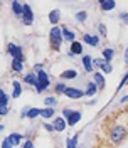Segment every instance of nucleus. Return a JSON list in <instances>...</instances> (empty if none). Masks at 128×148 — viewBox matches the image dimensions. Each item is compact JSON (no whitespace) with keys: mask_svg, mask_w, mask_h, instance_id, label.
Instances as JSON below:
<instances>
[{"mask_svg":"<svg viewBox=\"0 0 128 148\" xmlns=\"http://www.w3.org/2000/svg\"><path fill=\"white\" fill-rule=\"evenodd\" d=\"M79 120H81V113H79V111H73L71 116L67 118V125H69V126H74Z\"/></svg>","mask_w":128,"mask_h":148,"instance_id":"6e6552de","label":"nucleus"},{"mask_svg":"<svg viewBox=\"0 0 128 148\" xmlns=\"http://www.w3.org/2000/svg\"><path fill=\"white\" fill-rule=\"evenodd\" d=\"M7 113H9V106H2L0 104V116H5Z\"/></svg>","mask_w":128,"mask_h":148,"instance_id":"72a5a7b5","label":"nucleus"},{"mask_svg":"<svg viewBox=\"0 0 128 148\" xmlns=\"http://www.w3.org/2000/svg\"><path fill=\"white\" fill-rule=\"evenodd\" d=\"M49 84H51V81H49L47 73H46V71H39V73H37V86H36L37 92H42Z\"/></svg>","mask_w":128,"mask_h":148,"instance_id":"f03ea898","label":"nucleus"},{"mask_svg":"<svg viewBox=\"0 0 128 148\" xmlns=\"http://www.w3.org/2000/svg\"><path fill=\"white\" fill-rule=\"evenodd\" d=\"M78 76V73L76 71H73V69H69V71H64V73H61V79H74Z\"/></svg>","mask_w":128,"mask_h":148,"instance_id":"dca6fc26","label":"nucleus"},{"mask_svg":"<svg viewBox=\"0 0 128 148\" xmlns=\"http://www.w3.org/2000/svg\"><path fill=\"white\" fill-rule=\"evenodd\" d=\"M71 113H73V110H64L63 118H69V116H71Z\"/></svg>","mask_w":128,"mask_h":148,"instance_id":"c9c22d12","label":"nucleus"},{"mask_svg":"<svg viewBox=\"0 0 128 148\" xmlns=\"http://www.w3.org/2000/svg\"><path fill=\"white\" fill-rule=\"evenodd\" d=\"M93 79H94V84H96L98 88H101V89L105 88V76H103L101 73H96L94 76H93Z\"/></svg>","mask_w":128,"mask_h":148,"instance_id":"f8f14e48","label":"nucleus"},{"mask_svg":"<svg viewBox=\"0 0 128 148\" xmlns=\"http://www.w3.org/2000/svg\"><path fill=\"white\" fill-rule=\"evenodd\" d=\"M12 69H14L15 73H20V71L24 69V66H22V61H19V59H14V62H12Z\"/></svg>","mask_w":128,"mask_h":148,"instance_id":"412c9836","label":"nucleus"},{"mask_svg":"<svg viewBox=\"0 0 128 148\" xmlns=\"http://www.w3.org/2000/svg\"><path fill=\"white\" fill-rule=\"evenodd\" d=\"M66 125H67V123H66V118H57V120H54V125H52V126H54L56 131H63V130L66 128Z\"/></svg>","mask_w":128,"mask_h":148,"instance_id":"9b49d317","label":"nucleus"},{"mask_svg":"<svg viewBox=\"0 0 128 148\" xmlns=\"http://www.w3.org/2000/svg\"><path fill=\"white\" fill-rule=\"evenodd\" d=\"M96 91H98V86H96L94 83H89L88 84V88H86V92H84V94H86V96H94Z\"/></svg>","mask_w":128,"mask_h":148,"instance_id":"2eb2a0df","label":"nucleus"},{"mask_svg":"<svg viewBox=\"0 0 128 148\" xmlns=\"http://www.w3.org/2000/svg\"><path fill=\"white\" fill-rule=\"evenodd\" d=\"M44 128H46L47 131H56L54 126H52V125H47V123H44Z\"/></svg>","mask_w":128,"mask_h":148,"instance_id":"4c0bfd02","label":"nucleus"},{"mask_svg":"<svg viewBox=\"0 0 128 148\" xmlns=\"http://www.w3.org/2000/svg\"><path fill=\"white\" fill-rule=\"evenodd\" d=\"M113 56H115V51H113V49H105V51H103V59H105L106 62H110L111 59H113Z\"/></svg>","mask_w":128,"mask_h":148,"instance_id":"a211bd4d","label":"nucleus"},{"mask_svg":"<svg viewBox=\"0 0 128 148\" xmlns=\"http://www.w3.org/2000/svg\"><path fill=\"white\" fill-rule=\"evenodd\" d=\"M9 140H10L12 145H19L20 140H22V135H20V133H12V135L9 136Z\"/></svg>","mask_w":128,"mask_h":148,"instance_id":"6ab92c4d","label":"nucleus"},{"mask_svg":"<svg viewBox=\"0 0 128 148\" xmlns=\"http://www.w3.org/2000/svg\"><path fill=\"white\" fill-rule=\"evenodd\" d=\"M49 20H51V24H57L59 22V10H52L51 12V15H49Z\"/></svg>","mask_w":128,"mask_h":148,"instance_id":"4be33fe9","label":"nucleus"},{"mask_svg":"<svg viewBox=\"0 0 128 148\" xmlns=\"http://www.w3.org/2000/svg\"><path fill=\"white\" fill-rule=\"evenodd\" d=\"M125 62L128 64V47H127V51H125Z\"/></svg>","mask_w":128,"mask_h":148,"instance_id":"ea45409f","label":"nucleus"},{"mask_svg":"<svg viewBox=\"0 0 128 148\" xmlns=\"http://www.w3.org/2000/svg\"><path fill=\"white\" fill-rule=\"evenodd\" d=\"M12 147H14V145L10 143V140H9V138H5L3 141H2V148H12Z\"/></svg>","mask_w":128,"mask_h":148,"instance_id":"473e14b6","label":"nucleus"},{"mask_svg":"<svg viewBox=\"0 0 128 148\" xmlns=\"http://www.w3.org/2000/svg\"><path fill=\"white\" fill-rule=\"evenodd\" d=\"M100 7H101V10H113L116 7V3H115L113 0H101Z\"/></svg>","mask_w":128,"mask_h":148,"instance_id":"1a4fd4ad","label":"nucleus"},{"mask_svg":"<svg viewBox=\"0 0 128 148\" xmlns=\"http://www.w3.org/2000/svg\"><path fill=\"white\" fill-rule=\"evenodd\" d=\"M125 136H127V128L125 126H115L110 133V138L113 143H120Z\"/></svg>","mask_w":128,"mask_h":148,"instance_id":"7ed1b4c3","label":"nucleus"},{"mask_svg":"<svg viewBox=\"0 0 128 148\" xmlns=\"http://www.w3.org/2000/svg\"><path fill=\"white\" fill-rule=\"evenodd\" d=\"M0 130H3V126H2V125H0Z\"/></svg>","mask_w":128,"mask_h":148,"instance_id":"79ce46f5","label":"nucleus"},{"mask_svg":"<svg viewBox=\"0 0 128 148\" xmlns=\"http://www.w3.org/2000/svg\"><path fill=\"white\" fill-rule=\"evenodd\" d=\"M12 10H14V14H15L17 17H22V14H24V3H20V2H12Z\"/></svg>","mask_w":128,"mask_h":148,"instance_id":"0eeeda50","label":"nucleus"},{"mask_svg":"<svg viewBox=\"0 0 128 148\" xmlns=\"http://www.w3.org/2000/svg\"><path fill=\"white\" fill-rule=\"evenodd\" d=\"M9 54L14 56V59H19V61H22V49L20 47H17L15 44H9Z\"/></svg>","mask_w":128,"mask_h":148,"instance_id":"423d86ee","label":"nucleus"},{"mask_svg":"<svg viewBox=\"0 0 128 148\" xmlns=\"http://www.w3.org/2000/svg\"><path fill=\"white\" fill-rule=\"evenodd\" d=\"M71 52H73V54H81L83 52V46L79 44V42L74 40L73 44H71Z\"/></svg>","mask_w":128,"mask_h":148,"instance_id":"aec40b11","label":"nucleus"},{"mask_svg":"<svg viewBox=\"0 0 128 148\" xmlns=\"http://www.w3.org/2000/svg\"><path fill=\"white\" fill-rule=\"evenodd\" d=\"M98 30H100L101 37H103V39H105V37H106V34H108V32H106V27H105V25H103V24H101L100 27H98Z\"/></svg>","mask_w":128,"mask_h":148,"instance_id":"2f4dec72","label":"nucleus"},{"mask_svg":"<svg viewBox=\"0 0 128 148\" xmlns=\"http://www.w3.org/2000/svg\"><path fill=\"white\" fill-rule=\"evenodd\" d=\"M83 66H84V71H88V73H91L93 71V59L89 57V56H84L83 57Z\"/></svg>","mask_w":128,"mask_h":148,"instance_id":"9d476101","label":"nucleus"},{"mask_svg":"<svg viewBox=\"0 0 128 148\" xmlns=\"http://www.w3.org/2000/svg\"><path fill=\"white\" fill-rule=\"evenodd\" d=\"M121 18H123V20L128 24V14H123V15H121Z\"/></svg>","mask_w":128,"mask_h":148,"instance_id":"58836bf2","label":"nucleus"},{"mask_svg":"<svg viewBox=\"0 0 128 148\" xmlns=\"http://www.w3.org/2000/svg\"><path fill=\"white\" fill-rule=\"evenodd\" d=\"M39 114H41V110H37V108H32V110H29V113H27L29 118H36Z\"/></svg>","mask_w":128,"mask_h":148,"instance_id":"a878e982","label":"nucleus"},{"mask_svg":"<svg viewBox=\"0 0 128 148\" xmlns=\"http://www.w3.org/2000/svg\"><path fill=\"white\" fill-rule=\"evenodd\" d=\"M86 17H88V14H86V12H78V15H76V18H78L79 22H84Z\"/></svg>","mask_w":128,"mask_h":148,"instance_id":"c756f323","label":"nucleus"},{"mask_svg":"<svg viewBox=\"0 0 128 148\" xmlns=\"http://www.w3.org/2000/svg\"><path fill=\"white\" fill-rule=\"evenodd\" d=\"M0 104H2V106H9V96L3 91L0 92Z\"/></svg>","mask_w":128,"mask_h":148,"instance_id":"393cba45","label":"nucleus"},{"mask_svg":"<svg viewBox=\"0 0 128 148\" xmlns=\"http://www.w3.org/2000/svg\"><path fill=\"white\" fill-rule=\"evenodd\" d=\"M83 39H84V42L89 44V46H98V42H100V39H98L96 36H88V34L83 37Z\"/></svg>","mask_w":128,"mask_h":148,"instance_id":"4468645a","label":"nucleus"},{"mask_svg":"<svg viewBox=\"0 0 128 148\" xmlns=\"http://www.w3.org/2000/svg\"><path fill=\"white\" fill-rule=\"evenodd\" d=\"M125 101H128V96H123L121 98V103H125Z\"/></svg>","mask_w":128,"mask_h":148,"instance_id":"a19ab883","label":"nucleus"},{"mask_svg":"<svg viewBox=\"0 0 128 148\" xmlns=\"http://www.w3.org/2000/svg\"><path fill=\"white\" fill-rule=\"evenodd\" d=\"M76 145H78V136L67 140V148H76Z\"/></svg>","mask_w":128,"mask_h":148,"instance_id":"cd10ccee","label":"nucleus"},{"mask_svg":"<svg viewBox=\"0 0 128 148\" xmlns=\"http://www.w3.org/2000/svg\"><path fill=\"white\" fill-rule=\"evenodd\" d=\"M22 20H24V24H25V25H30V24H32V20H34V12L30 10L29 3H24V14H22Z\"/></svg>","mask_w":128,"mask_h":148,"instance_id":"20e7f679","label":"nucleus"},{"mask_svg":"<svg viewBox=\"0 0 128 148\" xmlns=\"http://www.w3.org/2000/svg\"><path fill=\"white\" fill-rule=\"evenodd\" d=\"M49 39H51V46H52V49H59V46H61V40H63V29L59 27H52L51 29V34H49Z\"/></svg>","mask_w":128,"mask_h":148,"instance_id":"f257e3e1","label":"nucleus"},{"mask_svg":"<svg viewBox=\"0 0 128 148\" xmlns=\"http://www.w3.org/2000/svg\"><path fill=\"white\" fill-rule=\"evenodd\" d=\"M106 64V61H105V59H94V61H93V66H96V67H101V69H103V66Z\"/></svg>","mask_w":128,"mask_h":148,"instance_id":"c85d7f7f","label":"nucleus"},{"mask_svg":"<svg viewBox=\"0 0 128 148\" xmlns=\"http://www.w3.org/2000/svg\"><path fill=\"white\" fill-rule=\"evenodd\" d=\"M63 37L66 39V40H69V42L73 44V42H74V39H76V34H74V32H71L69 29L63 27Z\"/></svg>","mask_w":128,"mask_h":148,"instance_id":"ddd939ff","label":"nucleus"},{"mask_svg":"<svg viewBox=\"0 0 128 148\" xmlns=\"http://www.w3.org/2000/svg\"><path fill=\"white\" fill-rule=\"evenodd\" d=\"M44 103H46V106H49V108H51V106H54V104H56V99H54V98H46V99H44Z\"/></svg>","mask_w":128,"mask_h":148,"instance_id":"7c9ffc66","label":"nucleus"},{"mask_svg":"<svg viewBox=\"0 0 128 148\" xmlns=\"http://www.w3.org/2000/svg\"><path fill=\"white\" fill-rule=\"evenodd\" d=\"M103 71H105V73H111V71H113V67H111L110 62H106V64L103 66Z\"/></svg>","mask_w":128,"mask_h":148,"instance_id":"f704fd0d","label":"nucleus"},{"mask_svg":"<svg viewBox=\"0 0 128 148\" xmlns=\"http://www.w3.org/2000/svg\"><path fill=\"white\" fill-rule=\"evenodd\" d=\"M25 83L37 86V76H36V74H27V76H25Z\"/></svg>","mask_w":128,"mask_h":148,"instance_id":"b1692460","label":"nucleus"},{"mask_svg":"<svg viewBox=\"0 0 128 148\" xmlns=\"http://www.w3.org/2000/svg\"><path fill=\"white\" fill-rule=\"evenodd\" d=\"M20 94H22V86H20L19 81H14V92H12V96L14 98H19Z\"/></svg>","mask_w":128,"mask_h":148,"instance_id":"f3484780","label":"nucleus"},{"mask_svg":"<svg viewBox=\"0 0 128 148\" xmlns=\"http://www.w3.org/2000/svg\"><path fill=\"white\" fill-rule=\"evenodd\" d=\"M22 148H34V143H32L30 140H27V141H25V145H24Z\"/></svg>","mask_w":128,"mask_h":148,"instance_id":"e433bc0d","label":"nucleus"},{"mask_svg":"<svg viewBox=\"0 0 128 148\" xmlns=\"http://www.w3.org/2000/svg\"><path fill=\"white\" fill-rule=\"evenodd\" d=\"M64 94H66L67 98H71V99H79V98L84 96V92H83L81 89H78V88H67Z\"/></svg>","mask_w":128,"mask_h":148,"instance_id":"39448f33","label":"nucleus"},{"mask_svg":"<svg viewBox=\"0 0 128 148\" xmlns=\"http://www.w3.org/2000/svg\"><path fill=\"white\" fill-rule=\"evenodd\" d=\"M66 89H67V88H66L63 83L56 84V92H59V94H64V92H66Z\"/></svg>","mask_w":128,"mask_h":148,"instance_id":"bb28decb","label":"nucleus"},{"mask_svg":"<svg viewBox=\"0 0 128 148\" xmlns=\"http://www.w3.org/2000/svg\"><path fill=\"white\" fill-rule=\"evenodd\" d=\"M52 114H54V110H52V108H46V110H41V116H42V118H51V116H52Z\"/></svg>","mask_w":128,"mask_h":148,"instance_id":"5701e85b","label":"nucleus"}]
</instances>
